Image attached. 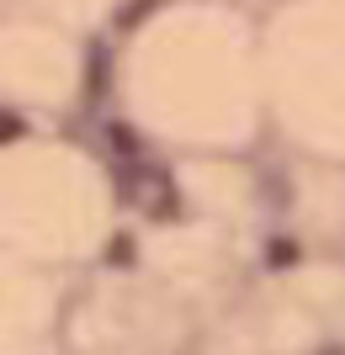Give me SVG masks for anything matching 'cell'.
Here are the masks:
<instances>
[{
  "label": "cell",
  "mask_w": 345,
  "mask_h": 355,
  "mask_svg": "<svg viewBox=\"0 0 345 355\" xmlns=\"http://www.w3.org/2000/svg\"><path fill=\"white\" fill-rule=\"evenodd\" d=\"M101 239V175L85 154L32 144L0 154V250L22 260L85 254Z\"/></svg>",
  "instance_id": "1"
},
{
  "label": "cell",
  "mask_w": 345,
  "mask_h": 355,
  "mask_svg": "<svg viewBox=\"0 0 345 355\" xmlns=\"http://www.w3.org/2000/svg\"><path fill=\"white\" fill-rule=\"evenodd\" d=\"M75 90V48L53 27L0 32V96L16 101H64Z\"/></svg>",
  "instance_id": "2"
},
{
  "label": "cell",
  "mask_w": 345,
  "mask_h": 355,
  "mask_svg": "<svg viewBox=\"0 0 345 355\" xmlns=\"http://www.w3.org/2000/svg\"><path fill=\"white\" fill-rule=\"evenodd\" d=\"M37 270H22V254L0 250V355H37L48 334V302Z\"/></svg>",
  "instance_id": "3"
}]
</instances>
